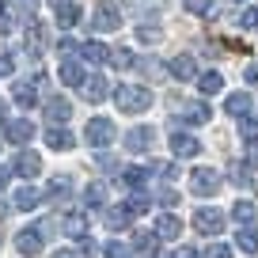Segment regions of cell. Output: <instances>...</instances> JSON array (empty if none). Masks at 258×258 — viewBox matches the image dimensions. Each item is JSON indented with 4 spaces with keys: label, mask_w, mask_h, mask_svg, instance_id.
I'll return each instance as SVG.
<instances>
[{
    "label": "cell",
    "mask_w": 258,
    "mask_h": 258,
    "mask_svg": "<svg viewBox=\"0 0 258 258\" xmlns=\"http://www.w3.org/2000/svg\"><path fill=\"white\" fill-rule=\"evenodd\" d=\"M235 243H239L243 254H258V232L254 228H243V232L235 235Z\"/></svg>",
    "instance_id": "cell-30"
},
{
    "label": "cell",
    "mask_w": 258,
    "mask_h": 258,
    "mask_svg": "<svg viewBox=\"0 0 258 258\" xmlns=\"http://www.w3.org/2000/svg\"><path fill=\"white\" fill-rule=\"evenodd\" d=\"M4 186H8V171L0 167V190H4Z\"/></svg>",
    "instance_id": "cell-51"
},
{
    "label": "cell",
    "mask_w": 258,
    "mask_h": 258,
    "mask_svg": "<svg viewBox=\"0 0 258 258\" xmlns=\"http://www.w3.org/2000/svg\"><path fill=\"white\" fill-rule=\"evenodd\" d=\"M129 213H133V217H141V213H148V205H152V202H148V194L145 190H133V198H129Z\"/></svg>",
    "instance_id": "cell-33"
},
{
    "label": "cell",
    "mask_w": 258,
    "mask_h": 258,
    "mask_svg": "<svg viewBox=\"0 0 258 258\" xmlns=\"http://www.w3.org/2000/svg\"><path fill=\"white\" fill-rule=\"evenodd\" d=\"M84 88H88V91H84V95H88V103H103V99H106V95H110V91H114L110 84L103 80V76H95V80H88V84H84Z\"/></svg>",
    "instance_id": "cell-22"
},
{
    "label": "cell",
    "mask_w": 258,
    "mask_h": 258,
    "mask_svg": "<svg viewBox=\"0 0 258 258\" xmlns=\"http://www.w3.org/2000/svg\"><path fill=\"white\" fill-rule=\"evenodd\" d=\"M80 254H95V239H91V235H80Z\"/></svg>",
    "instance_id": "cell-44"
},
{
    "label": "cell",
    "mask_w": 258,
    "mask_h": 258,
    "mask_svg": "<svg viewBox=\"0 0 258 258\" xmlns=\"http://www.w3.org/2000/svg\"><path fill=\"white\" fill-rule=\"evenodd\" d=\"M46 198L49 202H64V198H69V182H64V178H53L49 190H46Z\"/></svg>",
    "instance_id": "cell-35"
},
{
    "label": "cell",
    "mask_w": 258,
    "mask_h": 258,
    "mask_svg": "<svg viewBox=\"0 0 258 258\" xmlns=\"http://www.w3.org/2000/svg\"><path fill=\"white\" fill-rule=\"evenodd\" d=\"M42 110H46V121H53V125H61V121H69V114H73V103H69V99H64V95H49Z\"/></svg>",
    "instance_id": "cell-8"
},
{
    "label": "cell",
    "mask_w": 258,
    "mask_h": 258,
    "mask_svg": "<svg viewBox=\"0 0 258 258\" xmlns=\"http://www.w3.org/2000/svg\"><path fill=\"white\" fill-rule=\"evenodd\" d=\"M16 250L27 254V258L42 254V228H23V232L16 235Z\"/></svg>",
    "instance_id": "cell-6"
},
{
    "label": "cell",
    "mask_w": 258,
    "mask_h": 258,
    "mask_svg": "<svg viewBox=\"0 0 258 258\" xmlns=\"http://www.w3.org/2000/svg\"><path fill=\"white\" fill-rule=\"evenodd\" d=\"M12 69H16V61H12V57H4V53H0V76H12Z\"/></svg>",
    "instance_id": "cell-46"
},
{
    "label": "cell",
    "mask_w": 258,
    "mask_h": 258,
    "mask_svg": "<svg viewBox=\"0 0 258 258\" xmlns=\"http://www.w3.org/2000/svg\"><path fill=\"white\" fill-rule=\"evenodd\" d=\"M156 239H160L156 232H137L129 247H133V250H141V254H156Z\"/></svg>",
    "instance_id": "cell-27"
},
{
    "label": "cell",
    "mask_w": 258,
    "mask_h": 258,
    "mask_svg": "<svg viewBox=\"0 0 258 258\" xmlns=\"http://www.w3.org/2000/svg\"><path fill=\"white\" fill-rule=\"evenodd\" d=\"M42 49H46V27H42V23H31V31H27V53H31V57H42Z\"/></svg>",
    "instance_id": "cell-19"
},
{
    "label": "cell",
    "mask_w": 258,
    "mask_h": 258,
    "mask_svg": "<svg viewBox=\"0 0 258 258\" xmlns=\"http://www.w3.org/2000/svg\"><path fill=\"white\" fill-rule=\"evenodd\" d=\"M12 167H16V175H23V178H38V171H42V156H38V152H19Z\"/></svg>",
    "instance_id": "cell-11"
},
{
    "label": "cell",
    "mask_w": 258,
    "mask_h": 258,
    "mask_svg": "<svg viewBox=\"0 0 258 258\" xmlns=\"http://www.w3.org/2000/svg\"><path fill=\"white\" fill-rule=\"evenodd\" d=\"M171 76H175V80H194V76H198V61H194L190 53H178L175 61H171Z\"/></svg>",
    "instance_id": "cell-15"
},
{
    "label": "cell",
    "mask_w": 258,
    "mask_h": 258,
    "mask_svg": "<svg viewBox=\"0 0 258 258\" xmlns=\"http://www.w3.org/2000/svg\"><path fill=\"white\" fill-rule=\"evenodd\" d=\"M84 202H88L91 209H103V205H106V186L103 182H91L88 190H84Z\"/></svg>",
    "instance_id": "cell-28"
},
{
    "label": "cell",
    "mask_w": 258,
    "mask_h": 258,
    "mask_svg": "<svg viewBox=\"0 0 258 258\" xmlns=\"http://www.w3.org/2000/svg\"><path fill=\"white\" fill-rule=\"evenodd\" d=\"M61 80L69 84V88H84V84H88V76H84L80 61H64V64H61Z\"/></svg>",
    "instance_id": "cell-21"
},
{
    "label": "cell",
    "mask_w": 258,
    "mask_h": 258,
    "mask_svg": "<svg viewBox=\"0 0 258 258\" xmlns=\"http://www.w3.org/2000/svg\"><path fill=\"white\" fill-rule=\"evenodd\" d=\"M156 258H175V254H163V250H156Z\"/></svg>",
    "instance_id": "cell-54"
},
{
    "label": "cell",
    "mask_w": 258,
    "mask_h": 258,
    "mask_svg": "<svg viewBox=\"0 0 258 258\" xmlns=\"http://www.w3.org/2000/svg\"><path fill=\"white\" fill-rule=\"evenodd\" d=\"M190 190L198 194V198H213V194L220 190V171H213V167H198L190 175Z\"/></svg>",
    "instance_id": "cell-4"
},
{
    "label": "cell",
    "mask_w": 258,
    "mask_h": 258,
    "mask_svg": "<svg viewBox=\"0 0 258 258\" xmlns=\"http://www.w3.org/2000/svg\"><path fill=\"white\" fill-rule=\"evenodd\" d=\"M110 53H114V49H106L103 42H84V46H80V57H84V61H91V64H106V61H110Z\"/></svg>",
    "instance_id": "cell-18"
},
{
    "label": "cell",
    "mask_w": 258,
    "mask_h": 258,
    "mask_svg": "<svg viewBox=\"0 0 258 258\" xmlns=\"http://www.w3.org/2000/svg\"><path fill=\"white\" fill-rule=\"evenodd\" d=\"M49 4H53V8H64V4H73V0H49Z\"/></svg>",
    "instance_id": "cell-53"
},
{
    "label": "cell",
    "mask_w": 258,
    "mask_h": 258,
    "mask_svg": "<svg viewBox=\"0 0 258 258\" xmlns=\"http://www.w3.org/2000/svg\"><path fill=\"white\" fill-rule=\"evenodd\" d=\"M247 84H258V64H250V69H247Z\"/></svg>",
    "instance_id": "cell-50"
},
{
    "label": "cell",
    "mask_w": 258,
    "mask_h": 258,
    "mask_svg": "<svg viewBox=\"0 0 258 258\" xmlns=\"http://www.w3.org/2000/svg\"><path fill=\"white\" fill-rule=\"evenodd\" d=\"M220 88H224V76L220 73H202L198 76V91H202V95H217Z\"/></svg>",
    "instance_id": "cell-23"
},
{
    "label": "cell",
    "mask_w": 258,
    "mask_h": 258,
    "mask_svg": "<svg viewBox=\"0 0 258 258\" xmlns=\"http://www.w3.org/2000/svg\"><path fill=\"white\" fill-rule=\"evenodd\" d=\"M64 232H69V235H84V217H80V213L64 217Z\"/></svg>",
    "instance_id": "cell-40"
},
{
    "label": "cell",
    "mask_w": 258,
    "mask_h": 258,
    "mask_svg": "<svg viewBox=\"0 0 258 258\" xmlns=\"http://www.w3.org/2000/svg\"><path fill=\"white\" fill-rule=\"evenodd\" d=\"M46 145L53 148V152H64V148H73V145H76V137H73L64 125H49V129H46Z\"/></svg>",
    "instance_id": "cell-12"
},
{
    "label": "cell",
    "mask_w": 258,
    "mask_h": 258,
    "mask_svg": "<svg viewBox=\"0 0 258 258\" xmlns=\"http://www.w3.org/2000/svg\"><path fill=\"white\" fill-rule=\"evenodd\" d=\"M12 31V16H4V12H0V34H8Z\"/></svg>",
    "instance_id": "cell-49"
},
{
    "label": "cell",
    "mask_w": 258,
    "mask_h": 258,
    "mask_svg": "<svg viewBox=\"0 0 258 258\" xmlns=\"http://www.w3.org/2000/svg\"><path fill=\"white\" fill-rule=\"evenodd\" d=\"M110 57H114V61H110V64H114V69H133V49H125V46H118V49H114V53H110Z\"/></svg>",
    "instance_id": "cell-36"
},
{
    "label": "cell",
    "mask_w": 258,
    "mask_h": 258,
    "mask_svg": "<svg viewBox=\"0 0 258 258\" xmlns=\"http://www.w3.org/2000/svg\"><path fill=\"white\" fill-rule=\"evenodd\" d=\"M34 88H38L34 80H19L16 88H12V99H16V103L23 106V110H31V106L38 103V91H34Z\"/></svg>",
    "instance_id": "cell-13"
},
{
    "label": "cell",
    "mask_w": 258,
    "mask_h": 258,
    "mask_svg": "<svg viewBox=\"0 0 258 258\" xmlns=\"http://www.w3.org/2000/svg\"><path fill=\"white\" fill-rule=\"evenodd\" d=\"M167 145H171V152H175L178 160H190V156H198V152H202L198 137H190V133H171V137H167Z\"/></svg>",
    "instance_id": "cell-7"
},
{
    "label": "cell",
    "mask_w": 258,
    "mask_h": 258,
    "mask_svg": "<svg viewBox=\"0 0 258 258\" xmlns=\"http://www.w3.org/2000/svg\"><path fill=\"white\" fill-rule=\"evenodd\" d=\"M224 114H228V118H247V114H250V91H235V95H228Z\"/></svg>",
    "instance_id": "cell-14"
},
{
    "label": "cell",
    "mask_w": 258,
    "mask_h": 258,
    "mask_svg": "<svg viewBox=\"0 0 258 258\" xmlns=\"http://www.w3.org/2000/svg\"><path fill=\"white\" fill-rule=\"evenodd\" d=\"M247 167H250V171H258V145H250V152H247Z\"/></svg>",
    "instance_id": "cell-47"
},
{
    "label": "cell",
    "mask_w": 258,
    "mask_h": 258,
    "mask_svg": "<svg viewBox=\"0 0 258 258\" xmlns=\"http://www.w3.org/2000/svg\"><path fill=\"white\" fill-rule=\"evenodd\" d=\"M160 205H163V209H175V205H178V194L171 190V186H163V190H160Z\"/></svg>",
    "instance_id": "cell-41"
},
{
    "label": "cell",
    "mask_w": 258,
    "mask_h": 258,
    "mask_svg": "<svg viewBox=\"0 0 258 258\" xmlns=\"http://www.w3.org/2000/svg\"><path fill=\"white\" fill-rule=\"evenodd\" d=\"M103 224L110 228V232H125V228L133 224V213H129V205H110V209L103 213Z\"/></svg>",
    "instance_id": "cell-9"
},
{
    "label": "cell",
    "mask_w": 258,
    "mask_h": 258,
    "mask_svg": "<svg viewBox=\"0 0 258 258\" xmlns=\"http://www.w3.org/2000/svg\"><path fill=\"white\" fill-rule=\"evenodd\" d=\"M0 118H4V99H0Z\"/></svg>",
    "instance_id": "cell-55"
},
{
    "label": "cell",
    "mask_w": 258,
    "mask_h": 258,
    "mask_svg": "<svg viewBox=\"0 0 258 258\" xmlns=\"http://www.w3.org/2000/svg\"><path fill=\"white\" fill-rule=\"evenodd\" d=\"M228 178H232L235 186H250V167H243V163H228Z\"/></svg>",
    "instance_id": "cell-34"
},
{
    "label": "cell",
    "mask_w": 258,
    "mask_h": 258,
    "mask_svg": "<svg viewBox=\"0 0 258 258\" xmlns=\"http://www.w3.org/2000/svg\"><path fill=\"white\" fill-rule=\"evenodd\" d=\"M182 121H190V125H202V121H209V106L205 103H190L182 110Z\"/></svg>",
    "instance_id": "cell-29"
},
{
    "label": "cell",
    "mask_w": 258,
    "mask_h": 258,
    "mask_svg": "<svg viewBox=\"0 0 258 258\" xmlns=\"http://www.w3.org/2000/svg\"><path fill=\"white\" fill-rule=\"evenodd\" d=\"M12 12L23 16V19H31L34 12H38V0H12Z\"/></svg>",
    "instance_id": "cell-37"
},
{
    "label": "cell",
    "mask_w": 258,
    "mask_h": 258,
    "mask_svg": "<svg viewBox=\"0 0 258 258\" xmlns=\"http://www.w3.org/2000/svg\"><path fill=\"white\" fill-rule=\"evenodd\" d=\"M239 23L247 27V31H258V8H247V12L239 16Z\"/></svg>",
    "instance_id": "cell-42"
},
{
    "label": "cell",
    "mask_w": 258,
    "mask_h": 258,
    "mask_svg": "<svg viewBox=\"0 0 258 258\" xmlns=\"http://www.w3.org/2000/svg\"><path fill=\"white\" fill-rule=\"evenodd\" d=\"M114 103L125 114H145L152 106V91L145 84H121V88H114Z\"/></svg>",
    "instance_id": "cell-1"
},
{
    "label": "cell",
    "mask_w": 258,
    "mask_h": 258,
    "mask_svg": "<svg viewBox=\"0 0 258 258\" xmlns=\"http://www.w3.org/2000/svg\"><path fill=\"white\" fill-rule=\"evenodd\" d=\"M175 258H202V250H198V247H178Z\"/></svg>",
    "instance_id": "cell-45"
},
{
    "label": "cell",
    "mask_w": 258,
    "mask_h": 258,
    "mask_svg": "<svg viewBox=\"0 0 258 258\" xmlns=\"http://www.w3.org/2000/svg\"><path fill=\"white\" fill-rule=\"evenodd\" d=\"M178 232H182V224H178V217H171V213H163L160 220H156V235H160V239H178Z\"/></svg>",
    "instance_id": "cell-20"
},
{
    "label": "cell",
    "mask_w": 258,
    "mask_h": 258,
    "mask_svg": "<svg viewBox=\"0 0 258 258\" xmlns=\"http://www.w3.org/2000/svg\"><path fill=\"white\" fill-rule=\"evenodd\" d=\"M148 145H152V129H148V125L129 129V133H125V148H129V152H148Z\"/></svg>",
    "instance_id": "cell-17"
},
{
    "label": "cell",
    "mask_w": 258,
    "mask_h": 258,
    "mask_svg": "<svg viewBox=\"0 0 258 258\" xmlns=\"http://www.w3.org/2000/svg\"><path fill=\"white\" fill-rule=\"evenodd\" d=\"M254 213H258V209H254V202H235V205H232V217L239 220L243 228H250V220H254Z\"/></svg>",
    "instance_id": "cell-31"
},
{
    "label": "cell",
    "mask_w": 258,
    "mask_h": 258,
    "mask_svg": "<svg viewBox=\"0 0 258 258\" xmlns=\"http://www.w3.org/2000/svg\"><path fill=\"white\" fill-rule=\"evenodd\" d=\"M53 258H76V254H73V250H57Z\"/></svg>",
    "instance_id": "cell-52"
},
{
    "label": "cell",
    "mask_w": 258,
    "mask_h": 258,
    "mask_svg": "<svg viewBox=\"0 0 258 258\" xmlns=\"http://www.w3.org/2000/svg\"><path fill=\"white\" fill-rule=\"evenodd\" d=\"M80 16H84V12H80V4H76V0H73V4H64V8H57V23L69 27V31L80 23Z\"/></svg>",
    "instance_id": "cell-24"
},
{
    "label": "cell",
    "mask_w": 258,
    "mask_h": 258,
    "mask_svg": "<svg viewBox=\"0 0 258 258\" xmlns=\"http://www.w3.org/2000/svg\"><path fill=\"white\" fill-rule=\"evenodd\" d=\"M239 137L247 141V145H258V118H239Z\"/></svg>",
    "instance_id": "cell-32"
},
{
    "label": "cell",
    "mask_w": 258,
    "mask_h": 258,
    "mask_svg": "<svg viewBox=\"0 0 258 258\" xmlns=\"http://www.w3.org/2000/svg\"><path fill=\"white\" fill-rule=\"evenodd\" d=\"M186 12H190V16H202V19H213L217 16V0H186Z\"/></svg>",
    "instance_id": "cell-26"
},
{
    "label": "cell",
    "mask_w": 258,
    "mask_h": 258,
    "mask_svg": "<svg viewBox=\"0 0 258 258\" xmlns=\"http://www.w3.org/2000/svg\"><path fill=\"white\" fill-rule=\"evenodd\" d=\"M4 137H8L12 145H27V141L34 137V121H27V118L8 121V125H4Z\"/></svg>",
    "instance_id": "cell-10"
},
{
    "label": "cell",
    "mask_w": 258,
    "mask_h": 258,
    "mask_svg": "<svg viewBox=\"0 0 258 258\" xmlns=\"http://www.w3.org/2000/svg\"><path fill=\"white\" fill-rule=\"evenodd\" d=\"M91 23H95V31H118L121 27V12L114 8L110 0H103L95 8V16H91Z\"/></svg>",
    "instance_id": "cell-5"
},
{
    "label": "cell",
    "mask_w": 258,
    "mask_h": 258,
    "mask_svg": "<svg viewBox=\"0 0 258 258\" xmlns=\"http://www.w3.org/2000/svg\"><path fill=\"white\" fill-rule=\"evenodd\" d=\"M103 254L106 258H129V254H133V247H129V243H106Z\"/></svg>",
    "instance_id": "cell-38"
},
{
    "label": "cell",
    "mask_w": 258,
    "mask_h": 258,
    "mask_svg": "<svg viewBox=\"0 0 258 258\" xmlns=\"http://www.w3.org/2000/svg\"><path fill=\"white\" fill-rule=\"evenodd\" d=\"M156 175H160V178H167V182H171V178L178 175V167H175V163H156Z\"/></svg>",
    "instance_id": "cell-43"
},
{
    "label": "cell",
    "mask_w": 258,
    "mask_h": 258,
    "mask_svg": "<svg viewBox=\"0 0 258 258\" xmlns=\"http://www.w3.org/2000/svg\"><path fill=\"white\" fill-rule=\"evenodd\" d=\"M114 137H118V129H114V121H106V118H91L88 129H84V141L95 145V148H106Z\"/></svg>",
    "instance_id": "cell-2"
},
{
    "label": "cell",
    "mask_w": 258,
    "mask_h": 258,
    "mask_svg": "<svg viewBox=\"0 0 258 258\" xmlns=\"http://www.w3.org/2000/svg\"><path fill=\"white\" fill-rule=\"evenodd\" d=\"M137 38L141 42H160V27H156V23H141L137 27Z\"/></svg>",
    "instance_id": "cell-39"
},
{
    "label": "cell",
    "mask_w": 258,
    "mask_h": 258,
    "mask_svg": "<svg viewBox=\"0 0 258 258\" xmlns=\"http://www.w3.org/2000/svg\"><path fill=\"white\" fill-rule=\"evenodd\" d=\"M228 224V217L220 209H198L194 213V232H202V235H220Z\"/></svg>",
    "instance_id": "cell-3"
},
{
    "label": "cell",
    "mask_w": 258,
    "mask_h": 258,
    "mask_svg": "<svg viewBox=\"0 0 258 258\" xmlns=\"http://www.w3.org/2000/svg\"><path fill=\"white\" fill-rule=\"evenodd\" d=\"M38 202H42V190H38V186H19V190H16V198H12V205H16L19 213L34 209Z\"/></svg>",
    "instance_id": "cell-16"
},
{
    "label": "cell",
    "mask_w": 258,
    "mask_h": 258,
    "mask_svg": "<svg viewBox=\"0 0 258 258\" xmlns=\"http://www.w3.org/2000/svg\"><path fill=\"white\" fill-rule=\"evenodd\" d=\"M0 8H4V4H0Z\"/></svg>",
    "instance_id": "cell-56"
},
{
    "label": "cell",
    "mask_w": 258,
    "mask_h": 258,
    "mask_svg": "<svg viewBox=\"0 0 258 258\" xmlns=\"http://www.w3.org/2000/svg\"><path fill=\"white\" fill-rule=\"evenodd\" d=\"M209 258H232V250H228V247H213Z\"/></svg>",
    "instance_id": "cell-48"
},
{
    "label": "cell",
    "mask_w": 258,
    "mask_h": 258,
    "mask_svg": "<svg viewBox=\"0 0 258 258\" xmlns=\"http://www.w3.org/2000/svg\"><path fill=\"white\" fill-rule=\"evenodd\" d=\"M148 175H152L148 167H125V171H121V182L133 186V190H141V186L148 182Z\"/></svg>",
    "instance_id": "cell-25"
}]
</instances>
